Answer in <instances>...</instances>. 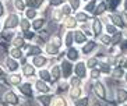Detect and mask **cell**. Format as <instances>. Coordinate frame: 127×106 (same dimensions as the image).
Instances as JSON below:
<instances>
[{
	"mask_svg": "<svg viewBox=\"0 0 127 106\" xmlns=\"http://www.w3.org/2000/svg\"><path fill=\"white\" fill-rule=\"evenodd\" d=\"M64 0H52V4L53 6H59V4H62Z\"/></svg>",
	"mask_w": 127,
	"mask_h": 106,
	"instance_id": "cell-43",
	"label": "cell"
},
{
	"mask_svg": "<svg viewBox=\"0 0 127 106\" xmlns=\"http://www.w3.org/2000/svg\"><path fill=\"white\" fill-rule=\"evenodd\" d=\"M108 32H109V34H115V32H116V31H115V26L108 25Z\"/></svg>",
	"mask_w": 127,
	"mask_h": 106,
	"instance_id": "cell-44",
	"label": "cell"
},
{
	"mask_svg": "<svg viewBox=\"0 0 127 106\" xmlns=\"http://www.w3.org/2000/svg\"><path fill=\"white\" fill-rule=\"evenodd\" d=\"M46 52H48L49 54H56V53H57V46L49 43V45L46 46Z\"/></svg>",
	"mask_w": 127,
	"mask_h": 106,
	"instance_id": "cell-10",
	"label": "cell"
},
{
	"mask_svg": "<svg viewBox=\"0 0 127 106\" xmlns=\"http://www.w3.org/2000/svg\"><path fill=\"white\" fill-rule=\"evenodd\" d=\"M99 74H101V71H99V70H92V73H91V76H92L94 78L99 77Z\"/></svg>",
	"mask_w": 127,
	"mask_h": 106,
	"instance_id": "cell-40",
	"label": "cell"
},
{
	"mask_svg": "<svg viewBox=\"0 0 127 106\" xmlns=\"http://www.w3.org/2000/svg\"><path fill=\"white\" fill-rule=\"evenodd\" d=\"M35 15H36V13H35V10L32 7H31L30 10H27V17H28V18H34Z\"/></svg>",
	"mask_w": 127,
	"mask_h": 106,
	"instance_id": "cell-28",
	"label": "cell"
},
{
	"mask_svg": "<svg viewBox=\"0 0 127 106\" xmlns=\"http://www.w3.org/2000/svg\"><path fill=\"white\" fill-rule=\"evenodd\" d=\"M75 18L80 20V21H85V20H88V18H87V15H85V14H82V13L77 14V15H75Z\"/></svg>",
	"mask_w": 127,
	"mask_h": 106,
	"instance_id": "cell-36",
	"label": "cell"
},
{
	"mask_svg": "<svg viewBox=\"0 0 127 106\" xmlns=\"http://www.w3.org/2000/svg\"><path fill=\"white\" fill-rule=\"evenodd\" d=\"M95 64H96V60H95V59H91V60L88 61V66H90V67H94Z\"/></svg>",
	"mask_w": 127,
	"mask_h": 106,
	"instance_id": "cell-45",
	"label": "cell"
},
{
	"mask_svg": "<svg viewBox=\"0 0 127 106\" xmlns=\"http://www.w3.org/2000/svg\"><path fill=\"white\" fill-rule=\"evenodd\" d=\"M28 54H32V56H36V54H39V53H41V49H39V48H38V46H31L30 49H28Z\"/></svg>",
	"mask_w": 127,
	"mask_h": 106,
	"instance_id": "cell-12",
	"label": "cell"
},
{
	"mask_svg": "<svg viewBox=\"0 0 127 106\" xmlns=\"http://www.w3.org/2000/svg\"><path fill=\"white\" fill-rule=\"evenodd\" d=\"M36 89L41 92H48L49 91V87L46 85L45 82H42V81H38L36 82Z\"/></svg>",
	"mask_w": 127,
	"mask_h": 106,
	"instance_id": "cell-9",
	"label": "cell"
},
{
	"mask_svg": "<svg viewBox=\"0 0 127 106\" xmlns=\"http://www.w3.org/2000/svg\"><path fill=\"white\" fill-rule=\"evenodd\" d=\"M71 43H73V34H67V36H66V45L70 46Z\"/></svg>",
	"mask_w": 127,
	"mask_h": 106,
	"instance_id": "cell-35",
	"label": "cell"
},
{
	"mask_svg": "<svg viewBox=\"0 0 127 106\" xmlns=\"http://www.w3.org/2000/svg\"><path fill=\"white\" fill-rule=\"evenodd\" d=\"M4 101H6L7 103H13V105L18 103V98H17L15 94H13V92H6V95H4Z\"/></svg>",
	"mask_w": 127,
	"mask_h": 106,
	"instance_id": "cell-2",
	"label": "cell"
},
{
	"mask_svg": "<svg viewBox=\"0 0 127 106\" xmlns=\"http://www.w3.org/2000/svg\"><path fill=\"white\" fill-rule=\"evenodd\" d=\"M24 74L31 77L34 74V67H32V66H25V67H24Z\"/></svg>",
	"mask_w": 127,
	"mask_h": 106,
	"instance_id": "cell-17",
	"label": "cell"
},
{
	"mask_svg": "<svg viewBox=\"0 0 127 106\" xmlns=\"http://www.w3.org/2000/svg\"><path fill=\"white\" fill-rule=\"evenodd\" d=\"M45 63H46V59L45 57H42V56H35V59L32 60V64L34 66H36V67H42V66H45Z\"/></svg>",
	"mask_w": 127,
	"mask_h": 106,
	"instance_id": "cell-5",
	"label": "cell"
},
{
	"mask_svg": "<svg viewBox=\"0 0 127 106\" xmlns=\"http://www.w3.org/2000/svg\"><path fill=\"white\" fill-rule=\"evenodd\" d=\"M101 41L103 42L105 45H108V43H110V42H112V39L109 38V36H102V38H101Z\"/></svg>",
	"mask_w": 127,
	"mask_h": 106,
	"instance_id": "cell-38",
	"label": "cell"
},
{
	"mask_svg": "<svg viewBox=\"0 0 127 106\" xmlns=\"http://www.w3.org/2000/svg\"><path fill=\"white\" fill-rule=\"evenodd\" d=\"M113 76H115L116 78H120V77L123 76V71H122V68H116L115 71H113Z\"/></svg>",
	"mask_w": 127,
	"mask_h": 106,
	"instance_id": "cell-33",
	"label": "cell"
},
{
	"mask_svg": "<svg viewBox=\"0 0 127 106\" xmlns=\"http://www.w3.org/2000/svg\"><path fill=\"white\" fill-rule=\"evenodd\" d=\"M28 28H30V21H28V20H23V21H21V29L28 31Z\"/></svg>",
	"mask_w": 127,
	"mask_h": 106,
	"instance_id": "cell-25",
	"label": "cell"
},
{
	"mask_svg": "<svg viewBox=\"0 0 127 106\" xmlns=\"http://www.w3.org/2000/svg\"><path fill=\"white\" fill-rule=\"evenodd\" d=\"M67 56H68L70 60H75V59L78 57V52H77L75 49H70V50H68V53H67Z\"/></svg>",
	"mask_w": 127,
	"mask_h": 106,
	"instance_id": "cell-13",
	"label": "cell"
},
{
	"mask_svg": "<svg viewBox=\"0 0 127 106\" xmlns=\"http://www.w3.org/2000/svg\"><path fill=\"white\" fill-rule=\"evenodd\" d=\"M53 43H55V45H56L57 48H59V46H60V39H59V38H57V36H56V38L53 39Z\"/></svg>",
	"mask_w": 127,
	"mask_h": 106,
	"instance_id": "cell-48",
	"label": "cell"
},
{
	"mask_svg": "<svg viewBox=\"0 0 127 106\" xmlns=\"http://www.w3.org/2000/svg\"><path fill=\"white\" fill-rule=\"evenodd\" d=\"M71 84H73V85H78V84H80V78H73V80H71Z\"/></svg>",
	"mask_w": 127,
	"mask_h": 106,
	"instance_id": "cell-47",
	"label": "cell"
},
{
	"mask_svg": "<svg viewBox=\"0 0 127 106\" xmlns=\"http://www.w3.org/2000/svg\"><path fill=\"white\" fill-rule=\"evenodd\" d=\"M14 45L15 46H20V48H21V46H24V39L23 38H15L14 39Z\"/></svg>",
	"mask_w": 127,
	"mask_h": 106,
	"instance_id": "cell-31",
	"label": "cell"
},
{
	"mask_svg": "<svg viewBox=\"0 0 127 106\" xmlns=\"http://www.w3.org/2000/svg\"><path fill=\"white\" fill-rule=\"evenodd\" d=\"M6 66H7V68H8V70H11V71H15V70L18 68L17 61L13 60V59H7V61H6Z\"/></svg>",
	"mask_w": 127,
	"mask_h": 106,
	"instance_id": "cell-7",
	"label": "cell"
},
{
	"mask_svg": "<svg viewBox=\"0 0 127 106\" xmlns=\"http://www.w3.org/2000/svg\"><path fill=\"white\" fill-rule=\"evenodd\" d=\"M64 25L68 26V28H73V26H75V18H67V21L64 23Z\"/></svg>",
	"mask_w": 127,
	"mask_h": 106,
	"instance_id": "cell-23",
	"label": "cell"
},
{
	"mask_svg": "<svg viewBox=\"0 0 127 106\" xmlns=\"http://www.w3.org/2000/svg\"><path fill=\"white\" fill-rule=\"evenodd\" d=\"M62 11H63L64 14H70V11H71V10H70V7H68V6H64Z\"/></svg>",
	"mask_w": 127,
	"mask_h": 106,
	"instance_id": "cell-42",
	"label": "cell"
},
{
	"mask_svg": "<svg viewBox=\"0 0 127 106\" xmlns=\"http://www.w3.org/2000/svg\"><path fill=\"white\" fill-rule=\"evenodd\" d=\"M52 80L53 81H56V80H59V77H60V70H59V67H53L52 68Z\"/></svg>",
	"mask_w": 127,
	"mask_h": 106,
	"instance_id": "cell-15",
	"label": "cell"
},
{
	"mask_svg": "<svg viewBox=\"0 0 127 106\" xmlns=\"http://www.w3.org/2000/svg\"><path fill=\"white\" fill-rule=\"evenodd\" d=\"M120 39V34H116L115 35V38H113V41L112 42H115V43H117V41Z\"/></svg>",
	"mask_w": 127,
	"mask_h": 106,
	"instance_id": "cell-49",
	"label": "cell"
},
{
	"mask_svg": "<svg viewBox=\"0 0 127 106\" xmlns=\"http://www.w3.org/2000/svg\"><path fill=\"white\" fill-rule=\"evenodd\" d=\"M62 70H63V76L64 77H70L71 64L68 63V61H63V63H62Z\"/></svg>",
	"mask_w": 127,
	"mask_h": 106,
	"instance_id": "cell-4",
	"label": "cell"
},
{
	"mask_svg": "<svg viewBox=\"0 0 127 106\" xmlns=\"http://www.w3.org/2000/svg\"><path fill=\"white\" fill-rule=\"evenodd\" d=\"M60 15H62V14H60V13H59V11H56V13H55V17H56V18H57V20H59V18H60Z\"/></svg>",
	"mask_w": 127,
	"mask_h": 106,
	"instance_id": "cell-51",
	"label": "cell"
},
{
	"mask_svg": "<svg viewBox=\"0 0 127 106\" xmlns=\"http://www.w3.org/2000/svg\"><path fill=\"white\" fill-rule=\"evenodd\" d=\"M11 56L13 57H15V59H18V57H21L23 56V52L18 49V48H15V49H13L11 50Z\"/></svg>",
	"mask_w": 127,
	"mask_h": 106,
	"instance_id": "cell-20",
	"label": "cell"
},
{
	"mask_svg": "<svg viewBox=\"0 0 127 106\" xmlns=\"http://www.w3.org/2000/svg\"><path fill=\"white\" fill-rule=\"evenodd\" d=\"M39 76H41L42 80H45V81H49V80H50V76H49V73L46 71V70H41V71H39Z\"/></svg>",
	"mask_w": 127,
	"mask_h": 106,
	"instance_id": "cell-19",
	"label": "cell"
},
{
	"mask_svg": "<svg viewBox=\"0 0 127 106\" xmlns=\"http://www.w3.org/2000/svg\"><path fill=\"white\" fill-rule=\"evenodd\" d=\"M94 48H95V42H88V43L84 46V49L82 50H84V53H90Z\"/></svg>",
	"mask_w": 127,
	"mask_h": 106,
	"instance_id": "cell-16",
	"label": "cell"
},
{
	"mask_svg": "<svg viewBox=\"0 0 127 106\" xmlns=\"http://www.w3.org/2000/svg\"><path fill=\"white\" fill-rule=\"evenodd\" d=\"M10 81H11L13 84H20V82H21V77H20V76H11Z\"/></svg>",
	"mask_w": 127,
	"mask_h": 106,
	"instance_id": "cell-29",
	"label": "cell"
},
{
	"mask_svg": "<svg viewBox=\"0 0 127 106\" xmlns=\"http://www.w3.org/2000/svg\"><path fill=\"white\" fill-rule=\"evenodd\" d=\"M17 24H18V17L15 14L8 15V18L6 20V28H14L17 26Z\"/></svg>",
	"mask_w": 127,
	"mask_h": 106,
	"instance_id": "cell-1",
	"label": "cell"
},
{
	"mask_svg": "<svg viewBox=\"0 0 127 106\" xmlns=\"http://www.w3.org/2000/svg\"><path fill=\"white\" fill-rule=\"evenodd\" d=\"M70 3H71V6L74 8H77L78 7V4H80V0H70Z\"/></svg>",
	"mask_w": 127,
	"mask_h": 106,
	"instance_id": "cell-39",
	"label": "cell"
},
{
	"mask_svg": "<svg viewBox=\"0 0 127 106\" xmlns=\"http://www.w3.org/2000/svg\"><path fill=\"white\" fill-rule=\"evenodd\" d=\"M80 94H81V91H80V89H78L77 87L71 89V96H73V98H78V96H80Z\"/></svg>",
	"mask_w": 127,
	"mask_h": 106,
	"instance_id": "cell-27",
	"label": "cell"
},
{
	"mask_svg": "<svg viewBox=\"0 0 127 106\" xmlns=\"http://www.w3.org/2000/svg\"><path fill=\"white\" fill-rule=\"evenodd\" d=\"M75 74L78 77L85 76V64H84V63H78V64L75 66Z\"/></svg>",
	"mask_w": 127,
	"mask_h": 106,
	"instance_id": "cell-6",
	"label": "cell"
},
{
	"mask_svg": "<svg viewBox=\"0 0 127 106\" xmlns=\"http://www.w3.org/2000/svg\"><path fill=\"white\" fill-rule=\"evenodd\" d=\"M74 36H75V42H78V43H82V42H85V36L80 32V31H75V34H74Z\"/></svg>",
	"mask_w": 127,
	"mask_h": 106,
	"instance_id": "cell-11",
	"label": "cell"
},
{
	"mask_svg": "<svg viewBox=\"0 0 127 106\" xmlns=\"http://www.w3.org/2000/svg\"><path fill=\"white\" fill-rule=\"evenodd\" d=\"M117 4H119V0H110V4H109V10H115Z\"/></svg>",
	"mask_w": 127,
	"mask_h": 106,
	"instance_id": "cell-34",
	"label": "cell"
},
{
	"mask_svg": "<svg viewBox=\"0 0 127 106\" xmlns=\"http://www.w3.org/2000/svg\"><path fill=\"white\" fill-rule=\"evenodd\" d=\"M103 11H105V4L102 3V4H99V6H98V8L95 10V14H102Z\"/></svg>",
	"mask_w": 127,
	"mask_h": 106,
	"instance_id": "cell-32",
	"label": "cell"
},
{
	"mask_svg": "<svg viewBox=\"0 0 127 106\" xmlns=\"http://www.w3.org/2000/svg\"><path fill=\"white\" fill-rule=\"evenodd\" d=\"M87 103H88V99H81V101H77V102H75V105H87Z\"/></svg>",
	"mask_w": 127,
	"mask_h": 106,
	"instance_id": "cell-41",
	"label": "cell"
},
{
	"mask_svg": "<svg viewBox=\"0 0 127 106\" xmlns=\"http://www.w3.org/2000/svg\"><path fill=\"white\" fill-rule=\"evenodd\" d=\"M112 20H113V23H115L116 25H120V26L123 25V21H122V18H120L119 15H113Z\"/></svg>",
	"mask_w": 127,
	"mask_h": 106,
	"instance_id": "cell-26",
	"label": "cell"
},
{
	"mask_svg": "<svg viewBox=\"0 0 127 106\" xmlns=\"http://www.w3.org/2000/svg\"><path fill=\"white\" fill-rule=\"evenodd\" d=\"M25 36H27V38H32V36H34V35H32V34H30V32H25Z\"/></svg>",
	"mask_w": 127,
	"mask_h": 106,
	"instance_id": "cell-50",
	"label": "cell"
},
{
	"mask_svg": "<svg viewBox=\"0 0 127 106\" xmlns=\"http://www.w3.org/2000/svg\"><path fill=\"white\" fill-rule=\"evenodd\" d=\"M3 14V6H1V3H0V15Z\"/></svg>",
	"mask_w": 127,
	"mask_h": 106,
	"instance_id": "cell-53",
	"label": "cell"
},
{
	"mask_svg": "<svg viewBox=\"0 0 127 106\" xmlns=\"http://www.w3.org/2000/svg\"><path fill=\"white\" fill-rule=\"evenodd\" d=\"M43 25V20H35L34 21V24H32V26H34V29H39L41 26Z\"/></svg>",
	"mask_w": 127,
	"mask_h": 106,
	"instance_id": "cell-22",
	"label": "cell"
},
{
	"mask_svg": "<svg viewBox=\"0 0 127 106\" xmlns=\"http://www.w3.org/2000/svg\"><path fill=\"white\" fill-rule=\"evenodd\" d=\"M20 91L23 92L24 95H27V96H31L32 95V88H31L30 84H23V85H20Z\"/></svg>",
	"mask_w": 127,
	"mask_h": 106,
	"instance_id": "cell-3",
	"label": "cell"
},
{
	"mask_svg": "<svg viewBox=\"0 0 127 106\" xmlns=\"http://www.w3.org/2000/svg\"><path fill=\"white\" fill-rule=\"evenodd\" d=\"M101 70H102V71H105V73H109V66H106V64H102Z\"/></svg>",
	"mask_w": 127,
	"mask_h": 106,
	"instance_id": "cell-46",
	"label": "cell"
},
{
	"mask_svg": "<svg viewBox=\"0 0 127 106\" xmlns=\"http://www.w3.org/2000/svg\"><path fill=\"white\" fill-rule=\"evenodd\" d=\"M94 7H95V1H91V3H88V6H87V11H94Z\"/></svg>",
	"mask_w": 127,
	"mask_h": 106,
	"instance_id": "cell-37",
	"label": "cell"
},
{
	"mask_svg": "<svg viewBox=\"0 0 127 106\" xmlns=\"http://www.w3.org/2000/svg\"><path fill=\"white\" fill-rule=\"evenodd\" d=\"M50 99H52V96H39V102L43 103V105H49Z\"/></svg>",
	"mask_w": 127,
	"mask_h": 106,
	"instance_id": "cell-21",
	"label": "cell"
},
{
	"mask_svg": "<svg viewBox=\"0 0 127 106\" xmlns=\"http://www.w3.org/2000/svg\"><path fill=\"white\" fill-rule=\"evenodd\" d=\"M15 7L18 8L20 11H23L24 10V1H21V0H15Z\"/></svg>",
	"mask_w": 127,
	"mask_h": 106,
	"instance_id": "cell-30",
	"label": "cell"
},
{
	"mask_svg": "<svg viewBox=\"0 0 127 106\" xmlns=\"http://www.w3.org/2000/svg\"><path fill=\"white\" fill-rule=\"evenodd\" d=\"M117 99H119V102H122V101H126V99H127V92L120 89V91L117 92Z\"/></svg>",
	"mask_w": 127,
	"mask_h": 106,
	"instance_id": "cell-18",
	"label": "cell"
},
{
	"mask_svg": "<svg viewBox=\"0 0 127 106\" xmlns=\"http://www.w3.org/2000/svg\"><path fill=\"white\" fill-rule=\"evenodd\" d=\"M42 1H43V0H28V6L32 7V8H36V7L41 6Z\"/></svg>",
	"mask_w": 127,
	"mask_h": 106,
	"instance_id": "cell-14",
	"label": "cell"
},
{
	"mask_svg": "<svg viewBox=\"0 0 127 106\" xmlns=\"http://www.w3.org/2000/svg\"><path fill=\"white\" fill-rule=\"evenodd\" d=\"M3 76V71H1V68H0V77Z\"/></svg>",
	"mask_w": 127,
	"mask_h": 106,
	"instance_id": "cell-54",
	"label": "cell"
},
{
	"mask_svg": "<svg viewBox=\"0 0 127 106\" xmlns=\"http://www.w3.org/2000/svg\"><path fill=\"white\" fill-rule=\"evenodd\" d=\"M94 87H95V91H96V94L99 95L101 98H105V96H106V94H105V89H103V85H102V84L96 82Z\"/></svg>",
	"mask_w": 127,
	"mask_h": 106,
	"instance_id": "cell-8",
	"label": "cell"
},
{
	"mask_svg": "<svg viewBox=\"0 0 127 106\" xmlns=\"http://www.w3.org/2000/svg\"><path fill=\"white\" fill-rule=\"evenodd\" d=\"M101 28H102L101 23L96 20V21L94 23V31H95V34H99V32H101Z\"/></svg>",
	"mask_w": 127,
	"mask_h": 106,
	"instance_id": "cell-24",
	"label": "cell"
},
{
	"mask_svg": "<svg viewBox=\"0 0 127 106\" xmlns=\"http://www.w3.org/2000/svg\"><path fill=\"white\" fill-rule=\"evenodd\" d=\"M126 8H127V0H126Z\"/></svg>",
	"mask_w": 127,
	"mask_h": 106,
	"instance_id": "cell-56",
	"label": "cell"
},
{
	"mask_svg": "<svg viewBox=\"0 0 127 106\" xmlns=\"http://www.w3.org/2000/svg\"><path fill=\"white\" fill-rule=\"evenodd\" d=\"M124 67H127V61H126V64H124Z\"/></svg>",
	"mask_w": 127,
	"mask_h": 106,
	"instance_id": "cell-55",
	"label": "cell"
},
{
	"mask_svg": "<svg viewBox=\"0 0 127 106\" xmlns=\"http://www.w3.org/2000/svg\"><path fill=\"white\" fill-rule=\"evenodd\" d=\"M55 103H56V105H64V102H63V101H56Z\"/></svg>",
	"mask_w": 127,
	"mask_h": 106,
	"instance_id": "cell-52",
	"label": "cell"
}]
</instances>
